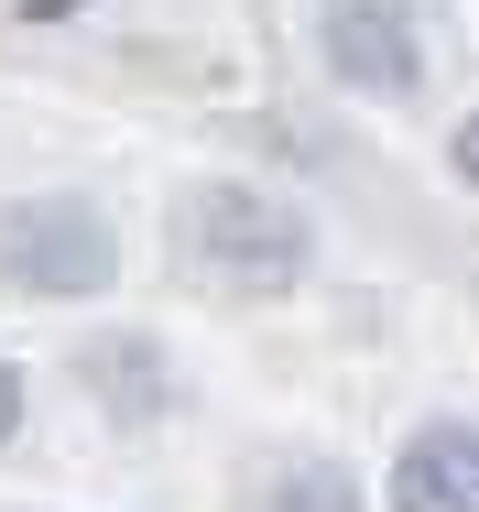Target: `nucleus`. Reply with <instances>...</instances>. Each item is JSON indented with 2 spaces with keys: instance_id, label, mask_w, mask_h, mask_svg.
Masks as SVG:
<instances>
[{
  "instance_id": "3",
  "label": "nucleus",
  "mask_w": 479,
  "mask_h": 512,
  "mask_svg": "<svg viewBox=\"0 0 479 512\" xmlns=\"http://www.w3.org/2000/svg\"><path fill=\"white\" fill-rule=\"evenodd\" d=\"M327 66L360 88V99H414L425 55H414V22L392 0H338L327 11Z\"/></svg>"
},
{
  "instance_id": "5",
  "label": "nucleus",
  "mask_w": 479,
  "mask_h": 512,
  "mask_svg": "<svg viewBox=\"0 0 479 512\" xmlns=\"http://www.w3.org/2000/svg\"><path fill=\"white\" fill-rule=\"evenodd\" d=\"M273 512H360V491H349L327 458H305V469H284V480H273Z\"/></svg>"
},
{
  "instance_id": "1",
  "label": "nucleus",
  "mask_w": 479,
  "mask_h": 512,
  "mask_svg": "<svg viewBox=\"0 0 479 512\" xmlns=\"http://www.w3.org/2000/svg\"><path fill=\"white\" fill-rule=\"evenodd\" d=\"M109 273H120V240H109L98 207L77 197L0 207V284L11 295H109Z\"/></svg>"
},
{
  "instance_id": "6",
  "label": "nucleus",
  "mask_w": 479,
  "mask_h": 512,
  "mask_svg": "<svg viewBox=\"0 0 479 512\" xmlns=\"http://www.w3.org/2000/svg\"><path fill=\"white\" fill-rule=\"evenodd\" d=\"M11 425H22V371L0 360V447H11Z\"/></svg>"
},
{
  "instance_id": "4",
  "label": "nucleus",
  "mask_w": 479,
  "mask_h": 512,
  "mask_svg": "<svg viewBox=\"0 0 479 512\" xmlns=\"http://www.w3.org/2000/svg\"><path fill=\"white\" fill-rule=\"evenodd\" d=\"M392 512H479V436L469 425H425L392 458Z\"/></svg>"
},
{
  "instance_id": "2",
  "label": "nucleus",
  "mask_w": 479,
  "mask_h": 512,
  "mask_svg": "<svg viewBox=\"0 0 479 512\" xmlns=\"http://www.w3.org/2000/svg\"><path fill=\"white\" fill-rule=\"evenodd\" d=\"M186 251L229 295H284L294 273H305V218L273 207L262 186H207V197L186 207Z\"/></svg>"
}]
</instances>
